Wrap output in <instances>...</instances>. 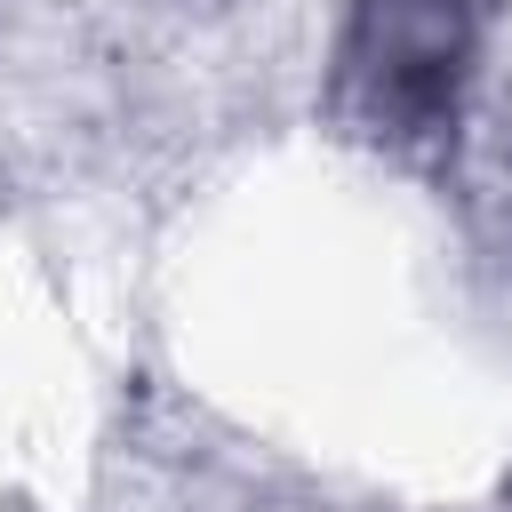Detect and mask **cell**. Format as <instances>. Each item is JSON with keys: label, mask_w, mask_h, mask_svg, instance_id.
<instances>
[{"label": "cell", "mask_w": 512, "mask_h": 512, "mask_svg": "<svg viewBox=\"0 0 512 512\" xmlns=\"http://www.w3.org/2000/svg\"><path fill=\"white\" fill-rule=\"evenodd\" d=\"M464 56H472L464 0H352L344 88L376 136H432L456 112Z\"/></svg>", "instance_id": "6da1fadb"}]
</instances>
